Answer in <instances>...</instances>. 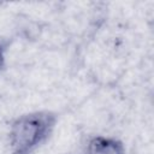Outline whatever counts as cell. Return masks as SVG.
Returning <instances> with one entry per match:
<instances>
[{
    "mask_svg": "<svg viewBox=\"0 0 154 154\" xmlns=\"http://www.w3.org/2000/svg\"><path fill=\"white\" fill-rule=\"evenodd\" d=\"M55 123L57 116L48 111L19 116L10 128L11 154H34L49 138Z\"/></svg>",
    "mask_w": 154,
    "mask_h": 154,
    "instance_id": "cell-1",
    "label": "cell"
},
{
    "mask_svg": "<svg viewBox=\"0 0 154 154\" xmlns=\"http://www.w3.org/2000/svg\"><path fill=\"white\" fill-rule=\"evenodd\" d=\"M85 154H125V148L116 138L95 136L89 140Z\"/></svg>",
    "mask_w": 154,
    "mask_h": 154,
    "instance_id": "cell-2",
    "label": "cell"
},
{
    "mask_svg": "<svg viewBox=\"0 0 154 154\" xmlns=\"http://www.w3.org/2000/svg\"><path fill=\"white\" fill-rule=\"evenodd\" d=\"M5 53H6V42L0 38V71L5 66Z\"/></svg>",
    "mask_w": 154,
    "mask_h": 154,
    "instance_id": "cell-3",
    "label": "cell"
}]
</instances>
